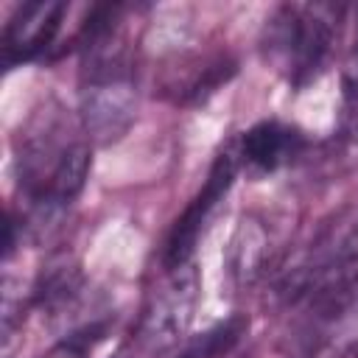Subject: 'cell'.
Returning a JSON list of instances; mask_svg holds the SVG:
<instances>
[{"mask_svg": "<svg viewBox=\"0 0 358 358\" xmlns=\"http://www.w3.org/2000/svg\"><path fill=\"white\" fill-rule=\"evenodd\" d=\"M92 165L90 140L78 137L59 106L36 112L17 134V193L20 215L8 213L20 235H48L78 199Z\"/></svg>", "mask_w": 358, "mask_h": 358, "instance_id": "obj_1", "label": "cell"}, {"mask_svg": "<svg viewBox=\"0 0 358 358\" xmlns=\"http://www.w3.org/2000/svg\"><path fill=\"white\" fill-rule=\"evenodd\" d=\"M126 6H92L81 25L78 117L87 140L109 145L120 140L137 115L134 59L123 34Z\"/></svg>", "mask_w": 358, "mask_h": 358, "instance_id": "obj_2", "label": "cell"}, {"mask_svg": "<svg viewBox=\"0 0 358 358\" xmlns=\"http://www.w3.org/2000/svg\"><path fill=\"white\" fill-rule=\"evenodd\" d=\"M341 17L338 3H280L260 34L263 59L291 87L316 81L338 39Z\"/></svg>", "mask_w": 358, "mask_h": 358, "instance_id": "obj_3", "label": "cell"}, {"mask_svg": "<svg viewBox=\"0 0 358 358\" xmlns=\"http://www.w3.org/2000/svg\"><path fill=\"white\" fill-rule=\"evenodd\" d=\"M199 305V268L193 263L165 271V280L148 294L134 324L131 352L137 358H157L173 350L193 324Z\"/></svg>", "mask_w": 358, "mask_h": 358, "instance_id": "obj_4", "label": "cell"}, {"mask_svg": "<svg viewBox=\"0 0 358 358\" xmlns=\"http://www.w3.org/2000/svg\"><path fill=\"white\" fill-rule=\"evenodd\" d=\"M238 171H241L238 148H235V140H229L215 154L201 190L190 199V204L173 221V227H171V232L165 238V246H162V266H165V271H173V268H182V266L193 263V252L199 246V238L204 235V227L210 224V218L215 215L218 204L227 199L229 187L235 185Z\"/></svg>", "mask_w": 358, "mask_h": 358, "instance_id": "obj_5", "label": "cell"}, {"mask_svg": "<svg viewBox=\"0 0 358 358\" xmlns=\"http://www.w3.org/2000/svg\"><path fill=\"white\" fill-rule=\"evenodd\" d=\"M64 14H67V6L59 0L20 3L8 17V22L3 25V39H0L3 64L11 70L17 64L45 56L62 31Z\"/></svg>", "mask_w": 358, "mask_h": 358, "instance_id": "obj_6", "label": "cell"}, {"mask_svg": "<svg viewBox=\"0 0 358 358\" xmlns=\"http://www.w3.org/2000/svg\"><path fill=\"white\" fill-rule=\"evenodd\" d=\"M235 148H238L241 168H249L257 173H274L305 154L308 137L299 126L271 117L249 126L241 137H235Z\"/></svg>", "mask_w": 358, "mask_h": 358, "instance_id": "obj_7", "label": "cell"}, {"mask_svg": "<svg viewBox=\"0 0 358 358\" xmlns=\"http://www.w3.org/2000/svg\"><path fill=\"white\" fill-rule=\"evenodd\" d=\"M84 294V277L78 266L67 257H56L48 263V268L39 271L34 282L31 302L45 316H64V310H73L76 302Z\"/></svg>", "mask_w": 358, "mask_h": 358, "instance_id": "obj_8", "label": "cell"}, {"mask_svg": "<svg viewBox=\"0 0 358 358\" xmlns=\"http://www.w3.org/2000/svg\"><path fill=\"white\" fill-rule=\"evenodd\" d=\"M249 330V319L243 313H235L213 327H207L201 336L190 338L176 358H224Z\"/></svg>", "mask_w": 358, "mask_h": 358, "instance_id": "obj_9", "label": "cell"}, {"mask_svg": "<svg viewBox=\"0 0 358 358\" xmlns=\"http://www.w3.org/2000/svg\"><path fill=\"white\" fill-rule=\"evenodd\" d=\"M341 109H344L347 131L358 140V36L341 73Z\"/></svg>", "mask_w": 358, "mask_h": 358, "instance_id": "obj_10", "label": "cell"}, {"mask_svg": "<svg viewBox=\"0 0 358 358\" xmlns=\"http://www.w3.org/2000/svg\"><path fill=\"white\" fill-rule=\"evenodd\" d=\"M310 358H358V347L344 341H327L316 352H310Z\"/></svg>", "mask_w": 358, "mask_h": 358, "instance_id": "obj_11", "label": "cell"}]
</instances>
